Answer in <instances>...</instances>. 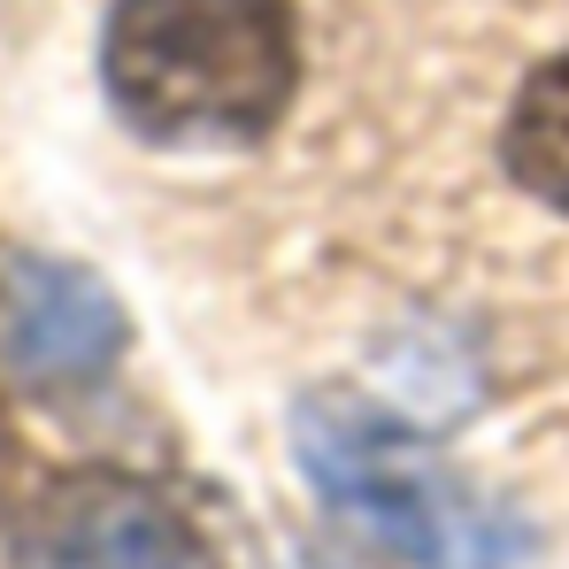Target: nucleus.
<instances>
[{
    "label": "nucleus",
    "mask_w": 569,
    "mask_h": 569,
    "mask_svg": "<svg viewBox=\"0 0 569 569\" xmlns=\"http://www.w3.org/2000/svg\"><path fill=\"white\" fill-rule=\"evenodd\" d=\"M100 78L147 139L239 147L292 100V16L284 0H116Z\"/></svg>",
    "instance_id": "obj_1"
},
{
    "label": "nucleus",
    "mask_w": 569,
    "mask_h": 569,
    "mask_svg": "<svg viewBox=\"0 0 569 569\" xmlns=\"http://www.w3.org/2000/svg\"><path fill=\"white\" fill-rule=\"evenodd\" d=\"M292 462L370 547L408 569H516L531 555L516 508L477 492L439 447L355 392H308L292 408Z\"/></svg>",
    "instance_id": "obj_2"
},
{
    "label": "nucleus",
    "mask_w": 569,
    "mask_h": 569,
    "mask_svg": "<svg viewBox=\"0 0 569 569\" xmlns=\"http://www.w3.org/2000/svg\"><path fill=\"white\" fill-rule=\"evenodd\" d=\"M23 569H216L200 523L139 477H62L16 531Z\"/></svg>",
    "instance_id": "obj_3"
},
{
    "label": "nucleus",
    "mask_w": 569,
    "mask_h": 569,
    "mask_svg": "<svg viewBox=\"0 0 569 569\" xmlns=\"http://www.w3.org/2000/svg\"><path fill=\"white\" fill-rule=\"evenodd\" d=\"M123 308L116 292L54 254H0V347L31 392H93L123 362Z\"/></svg>",
    "instance_id": "obj_4"
},
{
    "label": "nucleus",
    "mask_w": 569,
    "mask_h": 569,
    "mask_svg": "<svg viewBox=\"0 0 569 569\" xmlns=\"http://www.w3.org/2000/svg\"><path fill=\"white\" fill-rule=\"evenodd\" d=\"M508 170H516L523 192H539L547 208L569 216V54L547 62V70L516 93V116H508Z\"/></svg>",
    "instance_id": "obj_5"
},
{
    "label": "nucleus",
    "mask_w": 569,
    "mask_h": 569,
    "mask_svg": "<svg viewBox=\"0 0 569 569\" xmlns=\"http://www.w3.org/2000/svg\"><path fill=\"white\" fill-rule=\"evenodd\" d=\"M8 485H16V439H8V408H0V508H8Z\"/></svg>",
    "instance_id": "obj_6"
}]
</instances>
